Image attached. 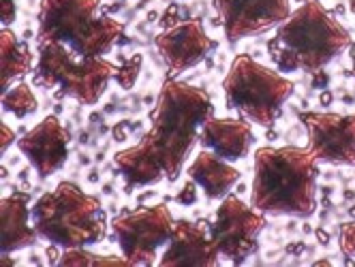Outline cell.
<instances>
[{
  "label": "cell",
  "instance_id": "cell-1",
  "mask_svg": "<svg viewBox=\"0 0 355 267\" xmlns=\"http://www.w3.org/2000/svg\"><path fill=\"white\" fill-rule=\"evenodd\" d=\"M214 116V103L204 88L167 80L150 111L152 127L133 145L114 154V165L126 184V192L155 186L163 180L175 182L199 141L204 122Z\"/></svg>",
  "mask_w": 355,
  "mask_h": 267
},
{
  "label": "cell",
  "instance_id": "cell-2",
  "mask_svg": "<svg viewBox=\"0 0 355 267\" xmlns=\"http://www.w3.org/2000/svg\"><path fill=\"white\" fill-rule=\"evenodd\" d=\"M317 163L309 148L297 145L257 148L250 205L270 216H313L317 210Z\"/></svg>",
  "mask_w": 355,
  "mask_h": 267
},
{
  "label": "cell",
  "instance_id": "cell-3",
  "mask_svg": "<svg viewBox=\"0 0 355 267\" xmlns=\"http://www.w3.org/2000/svg\"><path fill=\"white\" fill-rule=\"evenodd\" d=\"M351 35L319 0H306L276 28L268 54L283 75L323 71L351 45Z\"/></svg>",
  "mask_w": 355,
  "mask_h": 267
},
{
  "label": "cell",
  "instance_id": "cell-4",
  "mask_svg": "<svg viewBox=\"0 0 355 267\" xmlns=\"http://www.w3.org/2000/svg\"><path fill=\"white\" fill-rule=\"evenodd\" d=\"M33 225L41 239L58 248H86L107 237V216L101 199L75 182H60L31 208Z\"/></svg>",
  "mask_w": 355,
  "mask_h": 267
},
{
  "label": "cell",
  "instance_id": "cell-5",
  "mask_svg": "<svg viewBox=\"0 0 355 267\" xmlns=\"http://www.w3.org/2000/svg\"><path fill=\"white\" fill-rule=\"evenodd\" d=\"M98 11L101 0H41L37 45L62 43L82 58H103L124 26Z\"/></svg>",
  "mask_w": 355,
  "mask_h": 267
},
{
  "label": "cell",
  "instance_id": "cell-6",
  "mask_svg": "<svg viewBox=\"0 0 355 267\" xmlns=\"http://www.w3.org/2000/svg\"><path fill=\"white\" fill-rule=\"evenodd\" d=\"M295 84L248 54H238L223 80L225 105L250 125L272 129L291 99Z\"/></svg>",
  "mask_w": 355,
  "mask_h": 267
},
{
  "label": "cell",
  "instance_id": "cell-7",
  "mask_svg": "<svg viewBox=\"0 0 355 267\" xmlns=\"http://www.w3.org/2000/svg\"><path fill=\"white\" fill-rule=\"evenodd\" d=\"M33 84L56 90L54 99H73L82 105H96L114 80L116 64L105 58H82L62 43L37 45Z\"/></svg>",
  "mask_w": 355,
  "mask_h": 267
},
{
  "label": "cell",
  "instance_id": "cell-8",
  "mask_svg": "<svg viewBox=\"0 0 355 267\" xmlns=\"http://www.w3.org/2000/svg\"><path fill=\"white\" fill-rule=\"evenodd\" d=\"M173 229V216L167 203L122 210L112 221V233L129 265H155L167 246Z\"/></svg>",
  "mask_w": 355,
  "mask_h": 267
},
{
  "label": "cell",
  "instance_id": "cell-9",
  "mask_svg": "<svg viewBox=\"0 0 355 267\" xmlns=\"http://www.w3.org/2000/svg\"><path fill=\"white\" fill-rule=\"evenodd\" d=\"M266 214L244 203L238 195H227L214 212L210 237L220 259L242 265L259 248V235L266 229Z\"/></svg>",
  "mask_w": 355,
  "mask_h": 267
},
{
  "label": "cell",
  "instance_id": "cell-10",
  "mask_svg": "<svg viewBox=\"0 0 355 267\" xmlns=\"http://www.w3.org/2000/svg\"><path fill=\"white\" fill-rule=\"evenodd\" d=\"M300 122L309 133V150L319 163L355 167V113L302 111Z\"/></svg>",
  "mask_w": 355,
  "mask_h": 267
},
{
  "label": "cell",
  "instance_id": "cell-11",
  "mask_svg": "<svg viewBox=\"0 0 355 267\" xmlns=\"http://www.w3.org/2000/svg\"><path fill=\"white\" fill-rule=\"evenodd\" d=\"M230 45L278 28L291 15V0H212Z\"/></svg>",
  "mask_w": 355,
  "mask_h": 267
},
{
  "label": "cell",
  "instance_id": "cell-12",
  "mask_svg": "<svg viewBox=\"0 0 355 267\" xmlns=\"http://www.w3.org/2000/svg\"><path fill=\"white\" fill-rule=\"evenodd\" d=\"M155 45L171 77L204 62V58L216 50V41L208 37L201 19H187L165 28L157 35Z\"/></svg>",
  "mask_w": 355,
  "mask_h": 267
},
{
  "label": "cell",
  "instance_id": "cell-13",
  "mask_svg": "<svg viewBox=\"0 0 355 267\" xmlns=\"http://www.w3.org/2000/svg\"><path fill=\"white\" fill-rule=\"evenodd\" d=\"M71 135L58 116H45L37 127L17 139L19 152L28 158L41 180L58 174L69 158Z\"/></svg>",
  "mask_w": 355,
  "mask_h": 267
},
{
  "label": "cell",
  "instance_id": "cell-14",
  "mask_svg": "<svg viewBox=\"0 0 355 267\" xmlns=\"http://www.w3.org/2000/svg\"><path fill=\"white\" fill-rule=\"evenodd\" d=\"M220 255L210 237V221H173L171 237L159 259L161 267H214Z\"/></svg>",
  "mask_w": 355,
  "mask_h": 267
},
{
  "label": "cell",
  "instance_id": "cell-15",
  "mask_svg": "<svg viewBox=\"0 0 355 267\" xmlns=\"http://www.w3.org/2000/svg\"><path fill=\"white\" fill-rule=\"evenodd\" d=\"M201 148L212 150L220 158L236 163L250 154L255 133L244 118H216L210 116L199 131Z\"/></svg>",
  "mask_w": 355,
  "mask_h": 267
},
{
  "label": "cell",
  "instance_id": "cell-16",
  "mask_svg": "<svg viewBox=\"0 0 355 267\" xmlns=\"http://www.w3.org/2000/svg\"><path fill=\"white\" fill-rule=\"evenodd\" d=\"M31 218V195L13 192L0 203V227H3V252H15L35 246L41 239Z\"/></svg>",
  "mask_w": 355,
  "mask_h": 267
},
{
  "label": "cell",
  "instance_id": "cell-17",
  "mask_svg": "<svg viewBox=\"0 0 355 267\" xmlns=\"http://www.w3.org/2000/svg\"><path fill=\"white\" fill-rule=\"evenodd\" d=\"M189 178L206 192L208 199L220 201L232 192V188L242 180L240 169H236L230 160L220 158L212 150H201L195 160L189 165Z\"/></svg>",
  "mask_w": 355,
  "mask_h": 267
},
{
  "label": "cell",
  "instance_id": "cell-18",
  "mask_svg": "<svg viewBox=\"0 0 355 267\" xmlns=\"http://www.w3.org/2000/svg\"><path fill=\"white\" fill-rule=\"evenodd\" d=\"M0 58H3V92H7L15 82H21L33 68L35 58L28 43L17 39L11 28H3L0 33Z\"/></svg>",
  "mask_w": 355,
  "mask_h": 267
},
{
  "label": "cell",
  "instance_id": "cell-19",
  "mask_svg": "<svg viewBox=\"0 0 355 267\" xmlns=\"http://www.w3.org/2000/svg\"><path fill=\"white\" fill-rule=\"evenodd\" d=\"M3 109H5V113H11L19 120L37 113L39 101H37L31 84L21 80V82L13 84L7 92H3Z\"/></svg>",
  "mask_w": 355,
  "mask_h": 267
},
{
  "label": "cell",
  "instance_id": "cell-20",
  "mask_svg": "<svg viewBox=\"0 0 355 267\" xmlns=\"http://www.w3.org/2000/svg\"><path fill=\"white\" fill-rule=\"evenodd\" d=\"M58 265L62 267H98V265H129L124 257H114V255H94L84 248H64L60 255Z\"/></svg>",
  "mask_w": 355,
  "mask_h": 267
},
{
  "label": "cell",
  "instance_id": "cell-21",
  "mask_svg": "<svg viewBox=\"0 0 355 267\" xmlns=\"http://www.w3.org/2000/svg\"><path fill=\"white\" fill-rule=\"evenodd\" d=\"M141 64H144V56L141 54H135L131 56L129 60H124L120 66H116V73H114V80L118 82V86L122 90H131L135 88L137 80H139V73H141Z\"/></svg>",
  "mask_w": 355,
  "mask_h": 267
},
{
  "label": "cell",
  "instance_id": "cell-22",
  "mask_svg": "<svg viewBox=\"0 0 355 267\" xmlns=\"http://www.w3.org/2000/svg\"><path fill=\"white\" fill-rule=\"evenodd\" d=\"M338 244H340L343 255H347V257H353L355 255V221L340 225Z\"/></svg>",
  "mask_w": 355,
  "mask_h": 267
},
{
  "label": "cell",
  "instance_id": "cell-23",
  "mask_svg": "<svg viewBox=\"0 0 355 267\" xmlns=\"http://www.w3.org/2000/svg\"><path fill=\"white\" fill-rule=\"evenodd\" d=\"M197 184L191 180V182H187L182 188H180V192L175 195V201L180 203V205H195L197 203Z\"/></svg>",
  "mask_w": 355,
  "mask_h": 267
},
{
  "label": "cell",
  "instance_id": "cell-24",
  "mask_svg": "<svg viewBox=\"0 0 355 267\" xmlns=\"http://www.w3.org/2000/svg\"><path fill=\"white\" fill-rule=\"evenodd\" d=\"M0 17H3V26H11V24L15 21L17 17V5L15 0H3V13H0Z\"/></svg>",
  "mask_w": 355,
  "mask_h": 267
},
{
  "label": "cell",
  "instance_id": "cell-25",
  "mask_svg": "<svg viewBox=\"0 0 355 267\" xmlns=\"http://www.w3.org/2000/svg\"><path fill=\"white\" fill-rule=\"evenodd\" d=\"M0 133H3V141H0V152H7L11 148V143H15V131L3 122V127H0Z\"/></svg>",
  "mask_w": 355,
  "mask_h": 267
},
{
  "label": "cell",
  "instance_id": "cell-26",
  "mask_svg": "<svg viewBox=\"0 0 355 267\" xmlns=\"http://www.w3.org/2000/svg\"><path fill=\"white\" fill-rule=\"evenodd\" d=\"M329 84V75L325 73V68L323 71H317V73H313V88H325Z\"/></svg>",
  "mask_w": 355,
  "mask_h": 267
},
{
  "label": "cell",
  "instance_id": "cell-27",
  "mask_svg": "<svg viewBox=\"0 0 355 267\" xmlns=\"http://www.w3.org/2000/svg\"><path fill=\"white\" fill-rule=\"evenodd\" d=\"M175 7H171V9H167L165 11V15L161 17V26L163 28H171V26H175Z\"/></svg>",
  "mask_w": 355,
  "mask_h": 267
},
{
  "label": "cell",
  "instance_id": "cell-28",
  "mask_svg": "<svg viewBox=\"0 0 355 267\" xmlns=\"http://www.w3.org/2000/svg\"><path fill=\"white\" fill-rule=\"evenodd\" d=\"M124 127H126V122H120V125H116L114 131H112V135H114V139H116L118 143L126 141V137H129V133L124 131Z\"/></svg>",
  "mask_w": 355,
  "mask_h": 267
},
{
  "label": "cell",
  "instance_id": "cell-29",
  "mask_svg": "<svg viewBox=\"0 0 355 267\" xmlns=\"http://www.w3.org/2000/svg\"><path fill=\"white\" fill-rule=\"evenodd\" d=\"M332 101H334V96H332V92H329V90H323V92L319 94V103H321V107H329V105H332Z\"/></svg>",
  "mask_w": 355,
  "mask_h": 267
},
{
  "label": "cell",
  "instance_id": "cell-30",
  "mask_svg": "<svg viewBox=\"0 0 355 267\" xmlns=\"http://www.w3.org/2000/svg\"><path fill=\"white\" fill-rule=\"evenodd\" d=\"M349 58H351V71H349V75L355 77V41H351V45H349Z\"/></svg>",
  "mask_w": 355,
  "mask_h": 267
},
{
  "label": "cell",
  "instance_id": "cell-31",
  "mask_svg": "<svg viewBox=\"0 0 355 267\" xmlns=\"http://www.w3.org/2000/svg\"><path fill=\"white\" fill-rule=\"evenodd\" d=\"M56 248H58V246H56V244H52V246H49V248L45 250V255H47L49 263H58V261H60V257L56 255Z\"/></svg>",
  "mask_w": 355,
  "mask_h": 267
},
{
  "label": "cell",
  "instance_id": "cell-32",
  "mask_svg": "<svg viewBox=\"0 0 355 267\" xmlns=\"http://www.w3.org/2000/svg\"><path fill=\"white\" fill-rule=\"evenodd\" d=\"M315 235H317V241H319V244H329V233L325 231V229H317L315 231Z\"/></svg>",
  "mask_w": 355,
  "mask_h": 267
},
{
  "label": "cell",
  "instance_id": "cell-33",
  "mask_svg": "<svg viewBox=\"0 0 355 267\" xmlns=\"http://www.w3.org/2000/svg\"><path fill=\"white\" fill-rule=\"evenodd\" d=\"M304 248H306V246L300 244V241H297V244H289V246H287V252H291V255H300Z\"/></svg>",
  "mask_w": 355,
  "mask_h": 267
},
{
  "label": "cell",
  "instance_id": "cell-34",
  "mask_svg": "<svg viewBox=\"0 0 355 267\" xmlns=\"http://www.w3.org/2000/svg\"><path fill=\"white\" fill-rule=\"evenodd\" d=\"M349 11L355 15V0H349Z\"/></svg>",
  "mask_w": 355,
  "mask_h": 267
},
{
  "label": "cell",
  "instance_id": "cell-35",
  "mask_svg": "<svg viewBox=\"0 0 355 267\" xmlns=\"http://www.w3.org/2000/svg\"><path fill=\"white\" fill-rule=\"evenodd\" d=\"M268 139H276V133L274 131H268Z\"/></svg>",
  "mask_w": 355,
  "mask_h": 267
},
{
  "label": "cell",
  "instance_id": "cell-36",
  "mask_svg": "<svg viewBox=\"0 0 355 267\" xmlns=\"http://www.w3.org/2000/svg\"><path fill=\"white\" fill-rule=\"evenodd\" d=\"M351 216L355 218V208H351Z\"/></svg>",
  "mask_w": 355,
  "mask_h": 267
},
{
  "label": "cell",
  "instance_id": "cell-37",
  "mask_svg": "<svg viewBox=\"0 0 355 267\" xmlns=\"http://www.w3.org/2000/svg\"><path fill=\"white\" fill-rule=\"evenodd\" d=\"M297 3H300V5H302V3H306V0H297Z\"/></svg>",
  "mask_w": 355,
  "mask_h": 267
}]
</instances>
